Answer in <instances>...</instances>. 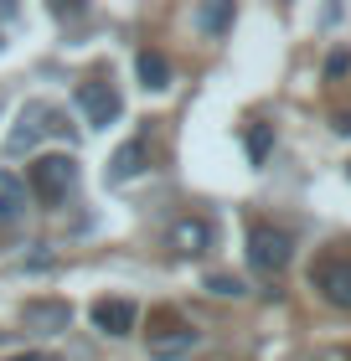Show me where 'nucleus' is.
<instances>
[{
  "label": "nucleus",
  "mask_w": 351,
  "mask_h": 361,
  "mask_svg": "<svg viewBox=\"0 0 351 361\" xmlns=\"http://www.w3.org/2000/svg\"><path fill=\"white\" fill-rule=\"evenodd\" d=\"M73 104H78V114H83V119H88V129H104V124H114V119H119L124 98L114 93L109 83H78Z\"/></svg>",
  "instance_id": "6"
},
{
  "label": "nucleus",
  "mask_w": 351,
  "mask_h": 361,
  "mask_svg": "<svg viewBox=\"0 0 351 361\" xmlns=\"http://www.w3.org/2000/svg\"><path fill=\"white\" fill-rule=\"evenodd\" d=\"M26 191L37 196V202L47 207H62L68 196L78 191V160L68 150H52V155H37L31 160V180H26Z\"/></svg>",
  "instance_id": "1"
},
{
  "label": "nucleus",
  "mask_w": 351,
  "mask_h": 361,
  "mask_svg": "<svg viewBox=\"0 0 351 361\" xmlns=\"http://www.w3.org/2000/svg\"><path fill=\"white\" fill-rule=\"evenodd\" d=\"M26 207H31L26 180L11 176V171H0V227H16V222L26 217Z\"/></svg>",
  "instance_id": "11"
},
{
  "label": "nucleus",
  "mask_w": 351,
  "mask_h": 361,
  "mask_svg": "<svg viewBox=\"0 0 351 361\" xmlns=\"http://www.w3.org/2000/svg\"><path fill=\"white\" fill-rule=\"evenodd\" d=\"M315 284L326 289L331 305L351 310V253H341V258H321V264H315Z\"/></svg>",
  "instance_id": "9"
},
{
  "label": "nucleus",
  "mask_w": 351,
  "mask_h": 361,
  "mask_svg": "<svg viewBox=\"0 0 351 361\" xmlns=\"http://www.w3.org/2000/svg\"><path fill=\"white\" fill-rule=\"evenodd\" d=\"M16 361H52V356H16Z\"/></svg>",
  "instance_id": "16"
},
{
  "label": "nucleus",
  "mask_w": 351,
  "mask_h": 361,
  "mask_svg": "<svg viewBox=\"0 0 351 361\" xmlns=\"http://www.w3.org/2000/svg\"><path fill=\"white\" fill-rule=\"evenodd\" d=\"M0 52H6V37H0Z\"/></svg>",
  "instance_id": "17"
},
{
  "label": "nucleus",
  "mask_w": 351,
  "mask_h": 361,
  "mask_svg": "<svg viewBox=\"0 0 351 361\" xmlns=\"http://www.w3.org/2000/svg\"><path fill=\"white\" fill-rule=\"evenodd\" d=\"M248 264H254L258 274H284L290 269V258H295V238L284 233L279 222H248Z\"/></svg>",
  "instance_id": "2"
},
{
  "label": "nucleus",
  "mask_w": 351,
  "mask_h": 361,
  "mask_svg": "<svg viewBox=\"0 0 351 361\" xmlns=\"http://www.w3.org/2000/svg\"><path fill=\"white\" fill-rule=\"evenodd\" d=\"M196 21H202L207 31H227L232 26V6H202V11H196Z\"/></svg>",
  "instance_id": "13"
},
{
  "label": "nucleus",
  "mask_w": 351,
  "mask_h": 361,
  "mask_svg": "<svg viewBox=\"0 0 351 361\" xmlns=\"http://www.w3.org/2000/svg\"><path fill=\"white\" fill-rule=\"evenodd\" d=\"M47 129H57V135H68V124H62V114L52 109V104H42V98H31V104L16 114V129L6 135V155L11 160H21V155H31L37 150V140L47 135Z\"/></svg>",
  "instance_id": "3"
},
{
  "label": "nucleus",
  "mask_w": 351,
  "mask_h": 361,
  "mask_svg": "<svg viewBox=\"0 0 351 361\" xmlns=\"http://www.w3.org/2000/svg\"><path fill=\"white\" fill-rule=\"evenodd\" d=\"M269 145H274L269 129H254V135H248V155H254V166H258L263 155H269Z\"/></svg>",
  "instance_id": "15"
},
{
  "label": "nucleus",
  "mask_w": 351,
  "mask_h": 361,
  "mask_svg": "<svg viewBox=\"0 0 351 361\" xmlns=\"http://www.w3.org/2000/svg\"><path fill=\"white\" fill-rule=\"evenodd\" d=\"M140 171H150V129H140L129 145H119L109 160V186H124V180H135Z\"/></svg>",
  "instance_id": "8"
},
{
  "label": "nucleus",
  "mask_w": 351,
  "mask_h": 361,
  "mask_svg": "<svg viewBox=\"0 0 351 361\" xmlns=\"http://www.w3.org/2000/svg\"><path fill=\"white\" fill-rule=\"evenodd\" d=\"M145 346L155 361H186L196 346H202V331H191L186 320H176V315H155V331L145 336Z\"/></svg>",
  "instance_id": "4"
},
{
  "label": "nucleus",
  "mask_w": 351,
  "mask_h": 361,
  "mask_svg": "<svg viewBox=\"0 0 351 361\" xmlns=\"http://www.w3.org/2000/svg\"><path fill=\"white\" fill-rule=\"evenodd\" d=\"M207 289H212V294H222V300H238V294H243V284H238L232 274H212V279H207Z\"/></svg>",
  "instance_id": "14"
},
{
  "label": "nucleus",
  "mask_w": 351,
  "mask_h": 361,
  "mask_svg": "<svg viewBox=\"0 0 351 361\" xmlns=\"http://www.w3.org/2000/svg\"><path fill=\"white\" fill-rule=\"evenodd\" d=\"M212 243H217V227L207 217H176L165 227V248L176 258H202V253H212Z\"/></svg>",
  "instance_id": "5"
},
{
  "label": "nucleus",
  "mask_w": 351,
  "mask_h": 361,
  "mask_svg": "<svg viewBox=\"0 0 351 361\" xmlns=\"http://www.w3.org/2000/svg\"><path fill=\"white\" fill-rule=\"evenodd\" d=\"M21 325L31 336H62L73 325V305L68 300H31L21 310Z\"/></svg>",
  "instance_id": "7"
},
{
  "label": "nucleus",
  "mask_w": 351,
  "mask_h": 361,
  "mask_svg": "<svg viewBox=\"0 0 351 361\" xmlns=\"http://www.w3.org/2000/svg\"><path fill=\"white\" fill-rule=\"evenodd\" d=\"M135 73H140V83H145L150 93L171 88V62H165L160 52H140V57H135Z\"/></svg>",
  "instance_id": "12"
},
{
  "label": "nucleus",
  "mask_w": 351,
  "mask_h": 361,
  "mask_svg": "<svg viewBox=\"0 0 351 361\" xmlns=\"http://www.w3.org/2000/svg\"><path fill=\"white\" fill-rule=\"evenodd\" d=\"M88 315H93V325L104 336H129V331H135V320H140V310H135V300H98Z\"/></svg>",
  "instance_id": "10"
}]
</instances>
